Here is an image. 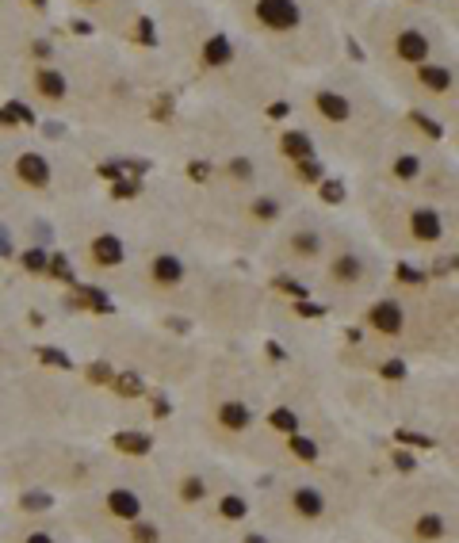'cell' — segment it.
<instances>
[{"instance_id":"11","label":"cell","mask_w":459,"mask_h":543,"mask_svg":"<svg viewBox=\"0 0 459 543\" xmlns=\"http://www.w3.org/2000/svg\"><path fill=\"white\" fill-rule=\"evenodd\" d=\"M153 283H161V287H172V283H180V276H184V264L176 260V256H169V253H161L153 260Z\"/></svg>"},{"instance_id":"13","label":"cell","mask_w":459,"mask_h":543,"mask_svg":"<svg viewBox=\"0 0 459 543\" xmlns=\"http://www.w3.org/2000/svg\"><path fill=\"white\" fill-rule=\"evenodd\" d=\"M329 272H333L337 283H356V280L364 276V260H360V256H353V253H341Z\"/></svg>"},{"instance_id":"33","label":"cell","mask_w":459,"mask_h":543,"mask_svg":"<svg viewBox=\"0 0 459 543\" xmlns=\"http://www.w3.org/2000/svg\"><path fill=\"white\" fill-rule=\"evenodd\" d=\"M321 196H326L329 203H337V199L344 196V188H341V184H337V180H326V184H321Z\"/></svg>"},{"instance_id":"16","label":"cell","mask_w":459,"mask_h":543,"mask_svg":"<svg viewBox=\"0 0 459 543\" xmlns=\"http://www.w3.org/2000/svg\"><path fill=\"white\" fill-rule=\"evenodd\" d=\"M35 84H39V96H46V99H62L66 96V77L62 73H54V69H42L39 77H35Z\"/></svg>"},{"instance_id":"20","label":"cell","mask_w":459,"mask_h":543,"mask_svg":"<svg viewBox=\"0 0 459 543\" xmlns=\"http://www.w3.org/2000/svg\"><path fill=\"white\" fill-rule=\"evenodd\" d=\"M291 253H295V256H318L321 253V238H318V234H310V230L295 234V238H291Z\"/></svg>"},{"instance_id":"29","label":"cell","mask_w":459,"mask_h":543,"mask_svg":"<svg viewBox=\"0 0 459 543\" xmlns=\"http://www.w3.org/2000/svg\"><path fill=\"white\" fill-rule=\"evenodd\" d=\"M39 360L50 363V368H69V356L57 352V348H39Z\"/></svg>"},{"instance_id":"7","label":"cell","mask_w":459,"mask_h":543,"mask_svg":"<svg viewBox=\"0 0 459 543\" xmlns=\"http://www.w3.org/2000/svg\"><path fill=\"white\" fill-rule=\"evenodd\" d=\"M402 321H406V314H402L398 298H383V303L371 306V325H375L379 333H386V337H398Z\"/></svg>"},{"instance_id":"41","label":"cell","mask_w":459,"mask_h":543,"mask_svg":"<svg viewBox=\"0 0 459 543\" xmlns=\"http://www.w3.org/2000/svg\"><path fill=\"white\" fill-rule=\"evenodd\" d=\"M245 543H268L264 535H245Z\"/></svg>"},{"instance_id":"28","label":"cell","mask_w":459,"mask_h":543,"mask_svg":"<svg viewBox=\"0 0 459 543\" xmlns=\"http://www.w3.org/2000/svg\"><path fill=\"white\" fill-rule=\"evenodd\" d=\"M226 173L234 176L238 184H249V180H253V165H249V161H241V157H238V161H230Z\"/></svg>"},{"instance_id":"1","label":"cell","mask_w":459,"mask_h":543,"mask_svg":"<svg viewBox=\"0 0 459 543\" xmlns=\"http://www.w3.org/2000/svg\"><path fill=\"white\" fill-rule=\"evenodd\" d=\"M391 58L402 66H425L433 58V35L421 23H402L391 35Z\"/></svg>"},{"instance_id":"2","label":"cell","mask_w":459,"mask_h":543,"mask_svg":"<svg viewBox=\"0 0 459 543\" xmlns=\"http://www.w3.org/2000/svg\"><path fill=\"white\" fill-rule=\"evenodd\" d=\"M253 19L272 35H287L299 27L303 12H299V0H253Z\"/></svg>"},{"instance_id":"5","label":"cell","mask_w":459,"mask_h":543,"mask_svg":"<svg viewBox=\"0 0 459 543\" xmlns=\"http://www.w3.org/2000/svg\"><path fill=\"white\" fill-rule=\"evenodd\" d=\"M410 238L421 241V245H433V241L444 238V218L440 211L433 207H413L410 211Z\"/></svg>"},{"instance_id":"42","label":"cell","mask_w":459,"mask_h":543,"mask_svg":"<svg viewBox=\"0 0 459 543\" xmlns=\"http://www.w3.org/2000/svg\"><path fill=\"white\" fill-rule=\"evenodd\" d=\"M84 4H100V0H84Z\"/></svg>"},{"instance_id":"21","label":"cell","mask_w":459,"mask_h":543,"mask_svg":"<svg viewBox=\"0 0 459 543\" xmlns=\"http://www.w3.org/2000/svg\"><path fill=\"white\" fill-rule=\"evenodd\" d=\"M268 425L276 428V432H287V437H295L299 417H295L291 410H272V413H268Z\"/></svg>"},{"instance_id":"15","label":"cell","mask_w":459,"mask_h":543,"mask_svg":"<svg viewBox=\"0 0 459 543\" xmlns=\"http://www.w3.org/2000/svg\"><path fill=\"white\" fill-rule=\"evenodd\" d=\"M391 176L398 184H413L421 176V157L418 153H398V157H394V165H391Z\"/></svg>"},{"instance_id":"19","label":"cell","mask_w":459,"mask_h":543,"mask_svg":"<svg viewBox=\"0 0 459 543\" xmlns=\"http://www.w3.org/2000/svg\"><path fill=\"white\" fill-rule=\"evenodd\" d=\"M115 448L127 455H146L149 452V437H142V432H119L115 437Z\"/></svg>"},{"instance_id":"32","label":"cell","mask_w":459,"mask_h":543,"mask_svg":"<svg viewBox=\"0 0 459 543\" xmlns=\"http://www.w3.org/2000/svg\"><path fill=\"white\" fill-rule=\"evenodd\" d=\"M88 379H92V383H107V379H111V368H107V363H92Z\"/></svg>"},{"instance_id":"23","label":"cell","mask_w":459,"mask_h":543,"mask_svg":"<svg viewBox=\"0 0 459 543\" xmlns=\"http://www.w3.org/2000/svg\"><path fill=\"white\" fill-rule=\"evenodd\" d=\"M218 513L226 520H241L249 513V505H245V497H238V494H226L222 497V505H218Z\"/></svg>"},{"instance_id":"36","label":"cell","mask_w":459,"mask_h":543,"mask_svg":"<svg viewBox=\"0 0 459 543\" xmlns=\"http://www.w3.org/2000/svg\"><path fill=\"white\" fill-rule=\"evenodd\" d=\"M383 375H386V379H402V375H406V368H402L398 360H386V363H383Z\"/></svg>"},{"instance_id":"31","label":"cell","mask_w":459,"mask_h":543,"mask_svg":"<svg viewBox=\"0 0 459 543\" xmlns=\"http://www.w3.org/2000/svg\"><path fill=\"white\" fill-rule=\"evenodd\" d=\"M253 214L268 222V218H276V203H272V199H256V203H253Z\"/></svg>"},{"instance_id":"39","label":"cell","mask_w":459,"mask_h":543,"mask_svg":"<svg viewBox=\"0 0 459 543\" xmlns=\"http://www.w3.org/2000/svg\"><path fill=\"white\" fill-rule=\"evenodd\" d=\"M24 543H54V540H50V535H46V532H31V535H27V540H24Z\"/></svg>"},{"instance_id":"8","label":"cell","mask_w":459,"mask_h":543,"mask_svg":"<svg viewBox=\"0 0 459 543\" xmlns=\"http://www.w3.org/2000/svg\"><path fill=\"white\" fill-rule=\"evenodd\" d=\"M291 509L303 520H318L321 513H326V497H321V490H314V486H299L295 494H291Z\"/></svg>"},{"instance_id":"6","label":"cell","mask_w":459,"mask_h":543,"mask_svg":"<svg viewBox=\"0 0 459 543\" xmlns=\"http://www.w3.org/2000/svg\"><path fill=\"white\" fill-rule=\"evenodd\" d=\"M16 180L27 184V188H46L50 184V161L35 149H24L16 157Z\"/></svg>"},{"instance_id":"26","label":"cell","mask_w":459,"mask_h":543,"mask_svg":"<svg viewBox=\"0 0 459 543\" xmlns=\"http://www.w3.org/2000/svg\"><path fill=\"white\" fill-rule=\"evenodd\" d=\"M131 540L134 543H157V528L153 524H146V520H134V528H131Z\"/></svg>"},{"instance_id":"17","label":"cell","mask_w":459,"mask_h":543,"mask_svg":"<svg viewBox=\"0 0 459 543\" xmlns=\"http://www.w3.org/2000/svg\"><path fill=\"white\" fill-rule=\"evenodd\" d=\"M283 153L295 157V161H310V157H314V142L306 138V134L291 131V134H283Z\"/></svg>"},{"instance_id":"35","label":"cell","mask_w":459,"mask_h":543,"mask_svg":"<svg viewBox=\"0 0 459 543\" xmlns=\"http://www.w3.org/2000/svg\"><path fill=\"white\" fill-rule=\"evenodd\" d=\"M50 276H57V280H69V264L62 260V256H54V260H50Z\"/></svg>"},{"instance_id":"25","label":"cell","mask_w":459,"mask_h":543,"mask_svg":"<svg viewBox=\"0 0 459 543\" xmlns=\"http://www.w3.org/2000/svg\"><path fill=\"white\" fill-rule=\"evenodd\" d=\"M115 390H119L123 398H138L142 394V379L138 375H119L115 379Z\"/></svg>"},{"instance_id":"22","label":"cell","mask_w":459,"mask_h":543,"mask_svg":"<svg viewBox=\"0 0 459 543\" xmlns=\"http://www.w3.org/2000/svg\"><path fill=\"white\" fill-rule=\"evenodd\" d=\"M287 448H291V455H299L303 463H314L318 459V444L306 437H287Z\"/></svg>"},{"instance_id":"37","label":"cell","mask_w":459,"mask_h":543,"mask_svg":"<svg viewBox=\"0 0 459 543\" xmlns=\"http://www.w3.org/2000/svg\"><path fill=\"white\" fill-rule=\"evenodd\" d=\"M394 463H398V470H413V455L406 452H394Z\"/></svg>"},{"instance_id":"18","label":"cell","mask_w":459,"mask_h":543,"mask_svg":"<svg viewBox=\"0 0 459 543\" xmlns=\"http://www.w3.org/2000/svg\"><path fill=\"white\" fill-rule=\"evenodd\" d=\"M413 535L425 540V543L440 540V535H444V517H440V513H425V517L418 520V528H413Z\"/></svg>"},{"instance_id":"3","label":"cell","mask_w":459,"mask_h":543,"mask_svg":"<svg viewBox=\"0 0 459 543\" xmlns=\"http://www.w3.org/2000/svg\"><path fill=\"white\" fill-rule=\"evenodd\" d=\"M413 84H418L425 96H436L444 99L451 88H456V69L444 66V61H425V66L413 69Z\"/></svg>"},{"instance_id":"4","label":"cell","mask_w":459,"mask_h":543,"mask_svg":"<svg viewBox=\"0 0 459 543\" xmlns=\"http://www.w3.org/2000/svg\"><path fill=\"white\" fill-rule=\"evenodd\" d=\"M314 111H318V119H326L329 126L353 123V99L337 88H314Z\"/></svg>"},{"instance_id":"14","label":"cell","mask_w":459,"mask_h":543,"mask_svg":"<svg viewBox=\"0 0 459 543\" xmlns=\"http://www.w3.org/2000/svg\"><path fill=\"white\" fill-rule=\"evenodd\" d=\"M218 421L230 428V432H241V428H249V406L245 402H222V410H218Z\"/></svg>"},{"instance_id":"30","label":"cell","mask_w":459,"mask_h":543,"mask_svg":"<svg viewBox=\"0 0 459 543\" xmlns=\"http://www.w3.org/2000/svg\"><path fill=\"white\" fill-rule=\"evenodd\" d=\"M24 509H27V513L50 509V497H46V494H27V497H24Z\"/></svg>"},{"instance_id":"40","label":"cell","mask_w":459,"mask_h":543,"mask_svg":"<svg viewBox=\"0 0 459 543\" xmlns=\"http://www.w3.org/2000/svg\"><path fill=\"white\" fill-rule=\"evenodd\" d=\"M0 256H12V245H8V234L0 230Z\"/></svg>"},{"instance_id":"9","label":"cell","mask_w":459,"mask_h":543,"mask_svg":"<svg viewBox=\"0 0 459 543\" xmlns=\"http://www.w3.org/2000/svg\"><path fill=\"white\" fill-rule=\"evenodd\" d=\"M107 513L134 524V520L142 517V502H138V494H131V490H111V494H107Z\"/></svg>"},{"instance_id":"24","label":"cell","mask_w":459,"mask_h":543,"mask_svg":"<svg viewBox=\"0 0 459 543\" xmlns=\"http://www.w3.org/2000/svg\"><path fill=\"white\" fill-rule=\"evenodd\" d=\"M203 494H207L203 478H196V475H191V478H184V482H180V497H184V502H199Z\"/></svg>"},{"instance_id":"10","label":"cell","mask_w":459,"mask_h":543,"mask_svg":"<svg viewBox=\"0 0 459 543\" xmlns=\"http://www.w3.org/2000/svg\"><path fill=\"white\" fill-rule=\"evenodd\" d=\"M199 58H203V66H226L234 58V46H230L226 35H211L203 42V50H199Z\"/></svg>"},{"instance_id":"12","label":"cell","mask_w":459,"mask_h":543,"mask_svg":"<svg viewBox=\"0 0 459 543\" xmlns=\"http://www.w3.org/2000/svg\"><path fill=\"white\" fill-rule=\"evenodd\" d=\"M92 256H96V264H119L123 260V241L115 238V234H100L96 241H92Z\"/></svg>"},{"instance_id":"34","label":"cell","mask_w":459,"mask_h":543,"mask_svg":"<svg viewBox=\"0 0 459 543\" xmlns=\"http://www.w3.org/2000/svg\"><path fill=\"white\" fill-rule=\"evenodd\" d=\"M398 280H402V283H421L425 276H421V272H413L410 264H398Z\"/></svg>"},{"instance_id":"27","label":"cell","mask_w":459,"mask_h":543,"mask_svg":"<svg viewBox=\"0 0 459 543\" xmlns=\"http://www.w3.org/2000/svg\"><path fill=\"white\" fill-rule=\"evenodd\" d=\"M24 268L35 272V276H39V272H46V268H50L46 253H42V249H31V253H24Z\"/></svg>"},{"instance_id":"38","label":"cell","mask_w":459,"mask_h":543,"mask_svg":"<svg viewBox=\"0 0 459 543\" xmlns=\"http://www.w3.org/2000/svg\"><path fill=\"white\" fill-rule=\"evenodd\" d=\"M406 444H429V437H418V432H398Z\"/></svg>"}]
</instances>
